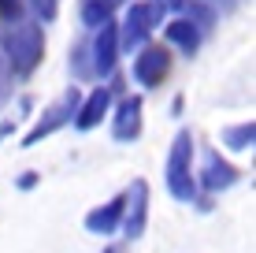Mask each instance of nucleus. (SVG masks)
Listing matches in <instances>:
<instances>
[{
	"mask_svg": "<svg viewBox=\"0 0 256 253\" xmlns=\"http://www.w3.org/2000/svg\"><path fill=\"white\" fill-rule=\"evenodd\" d=\"M22 15H26L22 0H0V23H8V19H22Z\"/></svg>",
	"mask_w": 256,
	"mask_h": 253,
	"instance_id": "a211bd4d",
	"label": "nucleus"
},
{
	"mask_svg": "<svg viewBox=\"0 0 256 253\" xmlns=\"http://www.w3.org/2000/svg\"><path fill=\"white\" fill-rule=\"evenodd\" d=\"M119 26L116 19H108V23H100L93 30V41H90V64H93V75L96 78H108V75H116V67H119Z\"/></svg>",
	"mask_w": 256,
	"mask_h": 253,
	"instance_id": "1a4fd4ad",
	"label": "nucleus"
},
{
	"mask_svg": "<svg viewBox=\"0 0 256 253\" xmlns=\"http://www.w3.org/2000/svg\"><path fill=\"white\" fill-rule=\"evenodd\" d=\"M100 253H119V249H116V246H104V249H100Z\"/></svg>",
	"mask_w": 256,
	"mask_h": 253,
	"instance_id": "5701e85b",
	"label": "nucleus"
},
{
	"mask_svg": "<svg viewBox=\"0 0 256 253\" xmlns=\"http://www.w3.org/2000/svg\"><path fill=\"white\" fill-rule=\"evenodd\" d=\"M122 201H126V194H116L108 197L104 205H96L86 212V231L96 234V238H112V234H119V223H122Z\"/></svg>",
	"mask_w": 256,
	"mask_h": 253,
	"instance_id": "f8f14e48",
	"label": "nucleus"
},
{
	"mask_svg": "<svg viewBox=\"0 0 256 253\" xmlns=\"http://www.w3.org/2000/svg\"><path fill=\"white\" fill-rule=\"evenodd\" d=\"M167 19V8L160 0H126V8H122V19H116L119 26V52L122 56H130V52H138L145 41H152L156 26Z\"/></svg>",
	"mask_w": 256,
	"mask_h": 253,
	"instance_id": "7ed1b4c3",
	"label": "nucleus"
},
{
	"mask_svg": "<svg viewBox=\"0 0 256 253\" xmlns=\"http://www.w3.org/2000/svg\"><path fill=\"white\" fill-rule=\"evenodd\" d=\"M164 45L178 49L182 56H197L200 45H204V30L197 23H190L182 12H174L171 19H164Z\"/></svg>",
	"mask_w": 256,
	"mask_h": 253,
	"instance_id": "9b49d317",
	"label": "nucleus"
},
{
	"mask_svg": "<svg viewBox=\"0 0 256 253\" xmlns=\"http://www.w3.org/2000/svg\"><path fill=\"white\" fill-rule=\"evenodd\" d=\"M0 56H4L12 78H34L41 64H45V26L38 19H8L0 23Z\"/></svg>",
	"mask_w": 256,
	"mask_h": 253,
	"instance_id": "f257e3e1",
	"label": "nucleus"
},
{
	"mask_svg": "<svg viewBox=\"0 0 256 253\" xmlns=\"http://www.w3.org/2000/svg\"><path fill=\"white\" fill-rule=\"evenodd\" d=\"M12 86H15V78H12V71H8L4 56H0V108L8 104V97H12Z\"/></svg>",
	"mask_w": 256,
	"mask_h": 253,
	"instance_id": "6ab92c4d",
	"label": "nucleus"
},
{
	"mask_svg": "<svg viewBox=\"0 0 256 253\" xmlns=\"http://www.w3.org/2000/svg\"><path fill=\"white\" fill-rule=\"evenodd\" d=\"M70 67L78 78H93V64H90V45H74L70 52Z\"/></svg>",
	"mask_w": 256,
	"mask_h": 253,
	"instance_id": "f3484780",
	"label": "nucleus"
},
{
	"mask_svg": "<svg viewBox=\"0 0 256 253\" xmlns=\"http://www.w3.org/2000/svg\"><path fill=\"white\" fill-rule=\"evenodd\" d=\"M256 142V123L252 119H245V123H230L219 130V145H223L226 153H249Z\"/></svg>",
	"mask_w": 256,
	"mask_h": 253,
	"instance_id": "ddd939ff",
	"label": "nucleus"
},
{
	"mask_svg": "<svg viewBox=\"0 0 256 253\" xmlns=\"http://www.w3.org/2000/svg\"><path fill=\"white\" fill-rule=\"evenodd\" d=\"M126 201H122V223H119V234L126 242H138L141 234L148 231V208H152V190H148L145 179H134L126 190Z\"/></svg>",
	"mask_w": 256,
	"mask_h": 253,
	"instance_id": "0eeeda50",
	"label": "nucleus"
},
{
	"mask_svg": "<svg viewBox=\"0 0 256 253\" xmlns=\"http://www.w3.org/2000/svg\"><path fill=\"white\" fill-rule=\"evenodd\" d=\"M130 75L141 90H160L171 75V49L156 45V41H145L138 52H130Z\"/></svg>",
	"mask_w": 256,
	"mask_h": 253,
	"instance_id": "39448f33",
	"label": "nucleus"
},
{
	"mask_svg": "<svg viewBox=\"0 0 256 253\" xmlns=\"http://www.w3.org/2000/svg\"><path fill=\"white\" fill-rule=\"evenodd\" d=\"M78 101H82V90H78V86H67V90L60 93V97L52 101V104H48L45 112H41L38 119H34V127L22 134L19 149H34V145H41L45 138H52V134H60L64 127H70V119H74V108H78Z\"/></svg>",
	"mask_w": 256,
	"mask_h": 253,
	"instance_id": "20e7f679",
	"label": "nucleus"
},
{
	"mask_svg": "<svg viewBox=\"0 0 256 253\" xmlns=\"http://www.w3.org/2000/svg\"><path fill=\"white\" fill-rule=\"evenodd\" d=\"M22 8L34 15L41 26L45 23H56V15H60V0H22Z\"/></svg>",
	"mask_w": 256,
	"mask_h": 253,
	"instance_id": "dca6fc26",
	"label": "nucleus"
},
{
	"mask_svg": "<svg viewBox=\"0 0 256 253\" xmlns=\"http://www.w3.org/2000/svg\"><path fill=\"white\" fill-rule=\"evenodd\" d=\"M182 15H186L190 23H197L200 30H216V23H219V12L212 8V0H182V8H178Z\"/></svg>",
	"mask_w": 256,
	"mask_h": 253,
	"instance_id": "4468645a",
	"label": "nucleus"
},
{
	"mask_svg": "<svg viewBox=\"0 0 256 253\" xmlns=\"http://www.w3.org/2000/svg\"><path fill=\"white\" fill-rule=\"evenodd\" d=\"M197 175V190L200 194H223V190H230L242 182V168H234L226 156H219V149H208L204 153V164H200V171H193Z\"/></svg>",
	"mask_w": 256,
	"mask_h": 253,
	"instance_id": "6e6552de",
	"label": "nucleus"
},
{
	"mask_svg": "<svg viewBox=\"0 0 256 253\" xmlns=\"http://www.w3.org/2000/svg\"><path fill=\"white\" fill-rule=\"evenodd\" d=\"M112 104H116V93H112V86L108 82H96L93 90H86L82 93V101H78V108H74V119H70V127L74 130H96L108 119V112H112Z\"/></svg>",
	"mask_w": 256,
	"mask_h": 253,
	"instance_id": "9d476101",
	"label": "nucleus"
},
{
	"mask_svg": "<svg viewBox=\"0 0 256 253\" xmlns=\"http://www.w3.org/2000/svg\"><path fill=\"white\" fill-rule=\"evenodd\" d=\"M193 153H197V145H193V130L182 127L178 134H174L171 149H167V164H164V182H167V194L174 197V201L190 205L193 197H197V175H193Z\"/></svg>",
	"mask_w": 256,
	"mask_h": 253,
	"instance_id": "f03ea898",
	"label": "nucleus"
},
{
	"mask_svg": "<svg viewBox=\"0 0 256 253\" xmlns=\"http://www.w3.org/2000/svg\"><path fill=\"white\" fill-rule=\"evenodd\" d=\"M160 4L167 8V12H178V8H182V0H160Z\"/></svg>",
	"mask_w": 256,
	"mask_h": 253,
	"instance_id": "4be33fe9",
	"label": "nucleus"
},
{
	"mask_svg": "<svg viewBox=\"0 0 256 253\" xmlns=\"http://www.w3.org/2000/svg\"><path fill=\"white\" fill-rule=\"evenodd\" d=\"M108 119H112V138L119 145H134L145 130V97L141 93H119Z\"/></svg>",
	"mask_w": 256,
	"mask_h": 253,
	"instance_id": "423d86ee",
	"label": "nucleus"
},
{
	"mask_svg": "<svg viewBox=\"0 0 256 253\" xmlns=\"http://www.w3.org/2000/svg\"><path fill=\"white\" fill-rule=\"evenodd\" d=\"M12 130H15V123H12V119H4V123H0V142H8V134H12Z\"/></svg>",
	"mask_w": 256,
	"mask_h": 253,
	"instance_id": "412c9836",
	"label": "nucleus"
},
{
	"mask_svg": "<svg viewBox=\"0 0 256 253\" xmlns=\"http://www.w3.org/2000/svg\"><path fill=\"white\" fill-rule=\"evenodd\" d=\"M78 19H82L86 30H96L100 23L116 19V8H112L108 0H82V8H78Z\"/></svg>",
	"mask_w": 256,
	"mask_h": 253,
	"instance_id": "2eb2a0df",
	"label": "nucleus"
},
{
	"mask_svg": "<svg viewBox=\"0 0 256 253\" xmlns=\"http://www.w3.org/2000/svg\"><path fill=\"white\" fill-rule=\"evenodd\" d=\"M38 186H41V171H34V168L15 179V190H22V194H30V190H38Z\"/></svg>",
	"mask_w": 256,
	"mask_h": 253,
	"instance_id": "aec40b11",
	"label": "nucleus"
}]
</instances>
